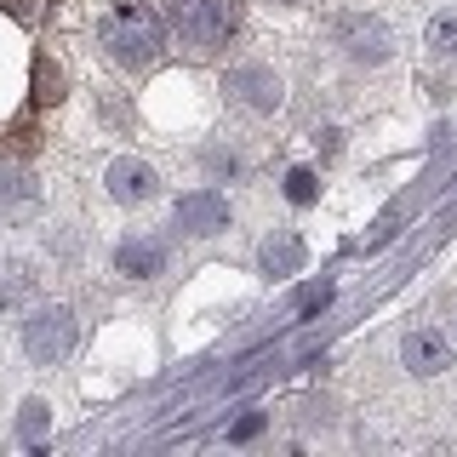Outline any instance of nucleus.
Masks as SVG:
<instances>
[{"label": "nucleus", "instance_id": "1", "mask_svg": "<svg viewBox=\"0 0 457 457\" xmlns=\"http://www.w3.org/2000/svg\"><path fill=\"white\" fill-rule=\"evenodd\" d=\"M97 46L114 69H126V75H137V69H154L166 52V18L154 6H143V0H126V6H114L104 29H97Z\"/></svg>", "mask_w": 457, "mask_h": 457}, {"label": "nucleus", "instance_id": "2", "mask_svg": "<svg viewBox=\"0 0 457 457\" xmlns=\"http://www.w3.org/2000/svg\"><path fill=\"white\" fill-rule=\"evenodd\" d=\"M246 29V0H171V35L189 57H218Z\"/></svg>", "mask_w": 457, "mask_h": 457}, {"label": "nucleus", "instance_id": "3", "mask_svg": "<svg viewBox=\"0 0 457 457\" xmlns=\"http://www.w3.org/2000/svg\"><path fill=\"white\" fill-rule=\"evenodd\" d=\"M18 349L29 354V366H63L80 349V314L69 303H35L18 326Z\"/></svg>", "mask_w": 457, "mask_h": 457}, {"label": "nucleus", "instance_id": "4", "mask_svg": "<svg viewBox=\"0 0 457 457\" xmlns=\"http://www.w3.org/2000/svg\"><path fill=\"white\" fill-rule=\"evenodd\" d=\"M223 104L240 109V114H252V120H269V114L286 109V80L269 63L246 57V63L223 69Z\"/></svg>", "mask_w": 457, "mask_h": 457}, {"label": "nucleus", "instance_id": "5", "mask_svg": "<svg viewBox=\"0 0 457 457\" xmlns=\"http://www.w3.org/2000/svg\"><path fill=\"white\" fill-rule=\"evenodd\" d=\"M332 46L354 69H383L395 57V29L378 12H343V18H332Z\"/></svg>", "mask_w": 457, "mask_h": 457}, {"label": "nucleus", "instance_id": "6", "mask_svg": "<svg viewBox=\"0 0 457 457\" xmlns=\"http://www.w3.org/2000/svg\"><path fill=\"white\" fill-rule=\"evenodd\" d=\"M400 354V371L406 378H446V371L457 366V343L440 332V326H406L395 343Z\"/></svg>", "mask_w": 457, "mask_h": 457}, {"label": "nucleus", "instance_id": "7", "mask_svg": "<svg viewBox=\"0 0 457 457\" xmlns=\"http://www.w3.org/2000/svg\"><path fill=\"white\" fill-rule=\"evenodd\" d=\"M171 223H178V235H189V240H212V235H223V228L235 223V206H228L223 189H189V195L171 200Z\"/></svg>", "mask_w": 457, "mask_h": 457}, {"label": "nucleus", "instance_id": "8", "mask_svg": "<svg viewBox=\"0 0 457 457\" xmlns=\"http://www.w3.org/2000/svg\"><path fill=\"white\" fill-rule=\"evenodd\" d=\"M104 189H109L114 206H149L161 195V171L149 161H137V154H114L109 171H104Z\"/></svg>", "mask_w": 457, "mask_h": 457}, {"label": "nucleus", "instance_id": "9", "mask_svg": "<svg viewBox=\"0 0 457 457\" xmlns=\"http://www.w3.org/2000/svg\"><path fill=\"white\" fill-rule=\"evenodd\" d=\"M166 263H171V246L161 235H126L114 246V275H126V280H161Z\"/></svg>", "mask_w": 457, "mask_h": 457}, {"label": "nucleus", "instance_id": "10", "mask_svg": "<svg viewBox=\"0 0 457 457\" xmlns=\"http://www.w3.org/2000/svg\"><path fill=\"white\" fill-rule=\"evenodd\" d=\"M303 263H309V246H303V235H292V228H275V235L257 246V275H269V280L303 275Z\"/></svg>", "mask_w": 457, "mask_h": 457}, {"label": "nucleus", "instance_id": "11", "mask_svg": "<svg viewBox=\"0 0 457 457\" xmlns=\"http://www.w3.org/2000/svg\"><path fill=\"white\" fill-rule=\"evenodd\" d=\"M40 206V178L23 161H0V218H29Z\"/></svg>", "mask_w": 457, "mask_h": 457}, {"label": "nucleus", "instance_id": "12", "mask_svg": "<svg viewBox=\"0 0 457 457\" xmlns=\"http://www.w3.org/2000/svg\"><path fill=\"white\" fill-rule=\"evenodd\" d=\"M40 292V263L35 257H0V309H18Z\"/></svg>", "mask_w": 457, "mask_h": 457}, {"label": "nucleus", "instance_id": "13", "mask_svg": "<svg viewBox=\"0 0 457 457\" xmlns=\"http://www.w3.org/2000/svg\"><path fill=\"white\" fill-rule=\"evenodd\" d=\"M423 46L435 52L440 63H452V57H457V6H446V12H435V18H428Z\"/></svg>", "mask_w": 457, "mask_h": 457}, {"label": "nucleus", "instance_id": "14", "mask_svg": "<svg viewBox=\"0 0 457 457\" xmlns=\"http://www.w3.org/2000/svg\"><path fill=\"white\" fill-rule=\"evenodd\" d=\"M46 435H52V406H46V400H23L18 440H23V446H46Z\"/></svg>", "mask_w": 457, "mask_h": 457}, {"label": "nucleus", "instance_id": "15", "mask_svg": "<svg viewBox=\"0 0 457 457\" xmlns=\"http://www.w3.org/2000/svg\"><path fill=\"white\" fill-rule=\"evenodd\" d=\"M314 195H320V178H314L309 166H292V171H286V200H292V206H309Z\"/></svg>", "mask_w": 457, "mask_h": 457}, {"label": "nucleus", "instance_id": "16", "mask_svg": "<svg viewBox=\"0 0 457 457\" xmlns=\"http://www.w3.org/2000/svg\"><path fill=\"white\" fill-rule=\"evenodd\" d=\"M286 6H303V0H286Z\"/></svg>", "mask_w": 457, "mask_h": 457}]
</instances>
